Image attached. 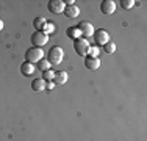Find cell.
<instances>
[{
  "label": "cell",
  "mask_w": 147,
  "mask_h": 141,
  "mask_svg": "<svg viewBox=\"0 0 147 141\" xmlns=\"http://www.w3.org/2000/svg\"><path fill=\"white\" fill-rule=\"evenodd\" d=\"M47 61L50 63L52 66H58L59 63L63 61V56H64V50H63L59 45H53L50 47V50L47 52Z\"/></svg>",
  "instance_id": "6da1fadb"
},
{
  "label": "cell",
  "mask_w": 147,
  "mask_h": 141,
  "mask_svg": "<svg viewBox=\"0 0 147 141\" xmlns=\"http://www.w3.org/2000/svg\"><path fill=\"white\" fill-rule=\"evenodd\" d=\"M74 50H75V54H78L80 56H88L89 50H91V45L85 38H78V39L74 41Z\"/></svg>",
  "instance_id": "7a4b0ae2"
},
{
  "label": "cell",
  "mask_w": 147,
  "mask_h": 141,
  "mask_svg": "<svg viewBox=\"0 0 147 141\" xmlns=\"http://www.w3.org/2000/svg\"><path fill=\"white\" fill-rule=\"evenodd\" d=\"M42 58H44V52H42V49H39V47H31L25 52V60L28 63H31V64L41 61Z\"/></svg>",
  "instance_id": "3957f363"
},
{
  "label": "cell",
  "mask_w": 147,
  "mask_h": 141,
  "mask_svg": "<svg viewBox=\"0 0 147 141\" xmlns=\"http://www.w3.org/2000/svg\"><path fill=\"white\" fill-rule=\"evenodd\" d=\"M49 41V36L44 33V31H34L31 35V42H33V47H42V45L47 44Z\"/></svg>",
  "instance_id": "277c9868"
},
{
  "label": "cell",
  "mask_w": 147,
  "mask_h": 141,
  "mask_svg": "<svg viewBox=\"0 0 147 141\" xmlns=\"http://www.w3.org/2000/svg\"><path fill=\"white\" fill-rule=\"evenodd\" d=\"M77 28H78V31H80V35L82 36H85V38H89V36H92L94 35V27H92V24L88 22V20H82V22L77 25Z\"/></svg>",
  "instance_id": "5b68a950"
},
{
  "label": "cell",
  "mask_w": 147,
  "mask_h": 141,
  "mask_svg": "<svg viewBox=\"0 0 147 141\" xmlns=\"http://www.w3.org/2000/svg\"><path fill=\"white\" fill-rule=\"evenodd\" d=\"M92 36H94V41H96L97 45H103V44H107V42L110 41V35H108V31H105L103 28L96 30Z\"/></svg>",
  "instance_id": "8992f818"
},
{
  "label": "cell",
  "mask_w": 147,
  "mask_h": 141,
  "mask_svg": "<svg viewBox=\"0 0 147 141\" xmlns=\"http://www.w3.org/2000/svg\"><path fill=\"white\" fill-rule=\"evenodd\" d=\"M47 8H49V11H50V13L59 14V13L64 11L66 5H64V2H63V0H50V2L47 3Z\"/></svg>",
  "instance_id": "52a82bcc"
},
{
  "label": "cell",
  "mask_w": 147,
  "mask_h": 141,
  "mask_svg": "<svg viewBox=\"0 0 147 141\" xmlns=\"http://www.w3.org/2000/svg\"><path fill=\"white\" fill-rule=\"evenodd\" d=\"M100 11H102L105 16L113 14L116 11V2H113V0H103V2L100 3Z\"/></svg>",
  "instance_id": "ba28073f"
},
{
  "label": "cell",
  "mask_w": 147,
  "mask_h": 141,
  "mask_svg": "<svg viewBox=\"0 0 147 141\" xmlns=\"http://www.w3.org/2000/svg\"><path fill=\"white\" fill-rule=\"evenodd\" d=\"M85 66L91 70H97L100 68V60L96 58V56H85Z\"/></svg>",
  "instance_id": "9c48e42d"
},
{
  "label": "cell",
  "mask_w": 147,
  "mask_h": 141,
  "mask_svg": "<svg viewBox=\"0 0 147 141\" xmlns=\"http://www.w3.org/2000/svg\"><path fill=\"white\" fill-rule=\"evenodd\" d=\"M64 16L69 17V19H74V17H77L80 14V8L77 5H71V6H66L64 8Z\"/></svg>",
  "instance_id": "30bf717a"
},
{
  "label": "cell",
  "mask_w": 147,
  "mask_h": 141,
  "mask_svg": "<svg viewBox=\"0 0 147 141\" xmlns=\"http://www.w3.org/2000/svg\"><path fill=\"white\" fill-rule=\"evenodd\" d=\"M66 82H67V72H64V70L55 72V77H53V83L55 85H64Z\"/></svg>",
  "instance_id": "8fae6325"
},
{
  "label": "cell",
  "mask_w": 147,
  "mask_h": 141,
  "mask_svg": "<svg viewBox=\"0 0 147 141\" xmlns=\"http://www.w3.org/2000/svg\"><path fill=\"white\" fill-rule=\"evenodd\" d=\"M31 89L36 91V93H41V91H45V82L42 79H34L31 82Z\"/></svg>",
  "instance_id": "7c38bea8"
},
{
  "label": "cell",
  "mask_w": 147,
  "mask_h": 141,
  "mask_svg": "<svg viewBox=\"0 0 147 141\" xmlns=\"http://www.w3.org/2000/svg\"><path fill=\"white\" fill-rule=\"evenodd\" d=\"M34 69H36V66L31 64L28 61H24L22 66H20V72H22L24 75H31V74L34 72Z\"/></svg>",
  "instance_id": "4fadbf2b"
},
{
  "label": "cell",
  "mask_w": 147,
  "mask_h": 141,
  "mask_svg": "<svg viewBox=\"0 0 147 141\" xmlns=\"http://www.w3.org/2000/svg\"><path fill=\"white\" fill-rule=\"evenodd\" d=\"M45 24H47V20H45L42 16H38L36 19L33 20V25H34V28H36V31H42V28L45 27Z\"/></svg>",
  "instance_id": "5bb4252c"
},
{
  "label": "cell",
  "mask_w": 147,
  "mask_h": 141,
  "mask_svg": "<svg viewBox=\"0 0 147 141\" xmlns=\"http://www.w3.org/2000/svg\"><path fill=\"white\" fill-rule=\"evenodd\" d=\"M66 35H67L69 38H71V39H78L80 36H82V35H80V31H78V28L77 27H69L67 28V31H66Z\"/></svg>",
  "instance_id": "9a60e30c"
},
{
  "label": "cell",
  "mask_w": 147,
  "mask_h": 141,
  "mask_svg": "<svg viewBox=\"0 0 147 141\" xmlns=\"http://www.w3.org/2000/svg\"><path fill=\"white\" fill-rule=\"evenodd\" d=\"M103 52L108 55H113L114 52H116V44H114L113 41H108L107 44H103Z\"/></svg>",
  "instance_id": "2e32d148"
},
{
  "label": "cell",
  "mask_w": 147,
  "mask_h": 141,
  "mask_svg": "<svg viewBox=\"0 0 147 141\" xmlns=\"http://www.w3.org/2000/svg\"><path fill=\"white\" fill-rule=\"evenodd\" d=\"M36 64H38V69L42 70V72H44V70H49V69H50V63L47 61V58H42L41 61H38Z\"/></svg>",
  "instance_id": "e0dca14e"
},
{
  "label": "cell",
  "mask_w": 147,
  "mask_h": 141,
  "mask_svg": "<svg viewBox=\"0 0 147 141\" xmlns=\"http://www.w3.org/2000/svg\"><path fill=\"white\" fill-rule=\"evenodd\" d=\"M55 30H57V27H55V24H52V22H50V24L47 22V24H45V27L42 28V31L47 35V36H49V35H53Z\"/></svg>",
  "instance_id": "ac0fdd59"
},
{
  "label": "cell",
  "mask_w": 147,
  "mask_h": 141,
  "mask_svg": "<svg viewBox=\"0 0 147 141\" xmlns=\"http://www.w3.org/2000/svg\"><path fill=\"white\" fill-rule=\"evenodd\" d=\"M53 77H55V72L53 70H44L42 72V80L44 82H53Z\"/></svg>",
  "instance_id": "d6986e66"
},
{
  "label": "cell",
  "mask_w": 147,
  "mask_h": 141,
  "mask_svg": "<svg viewBox=\"0 0 147 141\" xmlns=\"http://www.w3.org/2000/svg\"><path fill=\"white\" fill-rule=\"evenodd\" d=\"M135 5H136L135 0H122V2H121V6H122L124 9H131Z\"/></svg>",
  "instance_id": "ffe728a7"
},
{
  "label": "cell",
  "mask_w": 147,
  "mask_h": 141,
  "mask_svg": "<svg viewBox=\"0 0 147 141\" xmlns=\"http://www.w3.org/2000/svg\"><path fill=\"white\" fill-rule=\"evenodd\" d=\"M53 86H55L53 82H45V91H52V89H53Z\"/></svg>",
  "instance_id": "44dd1931"
},
{
  "label": "cell",
  "mask_w": 147,
  "mask_h": 141,
  "mask_svg": "<svg viewBox=\"0 0 147 141\" xmlns=\"http://www.w3.org/2000/svg\"><path fill=\"white\" fill-rule=\"evenodd\" d=\"M2 28H3V22L0 20V30H2Z\"/></svg>",
  "instance_id": "7402d4cb"
}]
</instances>
